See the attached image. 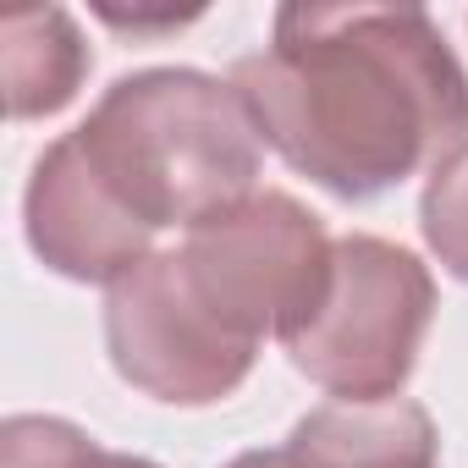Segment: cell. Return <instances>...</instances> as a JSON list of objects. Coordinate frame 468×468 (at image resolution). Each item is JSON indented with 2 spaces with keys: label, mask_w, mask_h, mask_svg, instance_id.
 <instances>
[{
  "label": "cell",
  "mask_w": 468,
  "mask_h": 468,
  "mask_svg": "<svg viewBox=\"0 0 468 468\" xmlns=\"http://www.w3.org/2000/svg\"><path fill=\"white\" fill-rule=\"evenodd\" d=\"M231 468H292V457H287V446H276V452H243Z\"/></svg>",
  "instance_id": "obj_11"
},
{
  "label": "cell",
  "mask_w": 468,
  "mask_h": 468,
  "mask_svg": "<svg viewBox=\"0 0 468 468\" xmlns=\"http://www.w3.org/2000/svg\"><path fill=\"white\" fill-rule=\"evenodd\" d=\"M292 468H435V424L419 402H325L287 435Z\"/></svg>",
  "instance_id": "obj_7"
},
{
  "label": "cell",
  "mask_w": 468,
  "mask_h": 468,
  "mask_svg": "<svg viewBox=\"0 0 468 468\" xmlns=\"http://www.w3.org/2000/svg\"><path fill=\"white\" fill-rule=\"evenodd\" d=\"M89 72V45L61 6H12L0 17V83L17 122L61 111Z\"/></svg>",
  "instance_id": "obj_8"
},
{
  "label": "cell",
  "mask_w": 468,
  "mask_h": 468,
  "mask_svg": "<svg viewBox=\"0 0 468 468\" xmlns=\"http://www.w3.org/2000/svg\"><path fill=\"white\" fill-rule=\"evenodd\" d=\"M111 452H100L83 430L67 419H6L0 430V468H105Z\"/></svg>",
  "instance_id": "obj_10"
},
{
  "label": "cell",
  "mask_w": 468,
  "mask_h": 468,
  "mask_svg": "<svg viewBox=\"0 0 468 468\" xmlns=\"http://www.w3.org/2000/svg\"><path fill=\"white\" fill-rule=\"evenodd\" d=\"M424 243L435 249V260L468 282V144H457L424 187Z\"/></svg>",
  "instance_id": "obj_9"
},
{
  "label": "cell",
  "mask_w": 468,
  "mask_h": 468,
  "mask_svg": "<svg viewBox=\"0 0 468 468\" xmlns=\"http://www.w3.org/2000/svg\"><path fill=\"white\" fill-rule=\"evenodd\" d=\"M105 468H154V463H144V457H116V452H111V463H105Z\"/></svg>",
  "instance_id": "obj_12"
},
{
  "label": "cell",
  "mask_w": 468,
  "mask_h": 468,
  "mask_svg": "<svg viewBox=\"0 0 468 468\" xmlns=\"http://www.w3.org/2000/svg\"><path fill=\"white\" fill-rule=\"evenodd\" d=\"M176 254L215 314L260 342L298 331L320 309L336 243L325 238L320 215H309L298 198L254 193L193 226Z\"/></svg>",
  "instance_id": "obj_4"
},
{
  "label": "cell",
  "mask_w": 468,
  "mask_h": 468,
  "mask_svg": "<svg viewBox=\"0 0 468 468\" xmlns=\"http://www.w3.org/2000/svg\"><path fill=\"white\" fill-rule=\"evenodd\" d=\"M260 138L336 198H375L468 144V78L419 6H282L231 72Z\"/></svg>",
  "instance_id": "obj_1"
},
{
  "label": "cell",
  "mask_w": 468,
  "mask_h": 468,
  "mask_svg": "<svg viewBox=\"0 0 468 468\" xmlns=\"http://www.w3.org/2000/svg\"><path fill=\"white\" fill-rule=\"evenodd\" d=\"M105 342L127 386L182 408H204L238 391L260 347L215 314V303L187 276L182 254H149L122 282H111Z\"/></svg>",
  "instance_id": "obj_5"
},
{
  "label": "cell",
  "mask_w": 468,
  "mask_h": 468,
  "mask_svg": "<svg viewBox=\"0 0 468 468\" xmlns=\"http://www.w3.org/2000/svg\"><path fill=\"white\" fill-rule=\"evenodd\" d=\"M154 231L105 187L89 165L78 133H67L28 182V243L34 254L72 282H122L149 260Z\"/></svg>",
  "instance_id": "obj_6"
},
{
  "label": "cell",
  "mask_w": 468,
  "mask_h": 468,
  "mask_svg": "<svg viewBox=\"0 0 468 468\" xmlns=\"http://www.w3.org/2000/svg\"><path fill=\"white\" fill-rule=\"evenodd\" d=\"M89 165L149 226H204L209 215L254 198L260 127L231 83L160 67L105 89L78 127Z\"/></svg>",
  "instance_id": "obj_2"
},
{
  "label": "cell",
  "mask_w": 468,
  "mask_h": 468,
  "mask_svg": "<svg viewBox=\"0 0 468 468\" xmlns=\"http://www.w3.org/2000/svg\"><path fill=\"white\" fill-rule=\"evenodd\" d=\"M435 314L430 271L380 238H342L320 309L282 336L292 364L342 402H386L413 375Z\"/></svg>",
  "instance_id": "obj_3"
}]
</instances>
